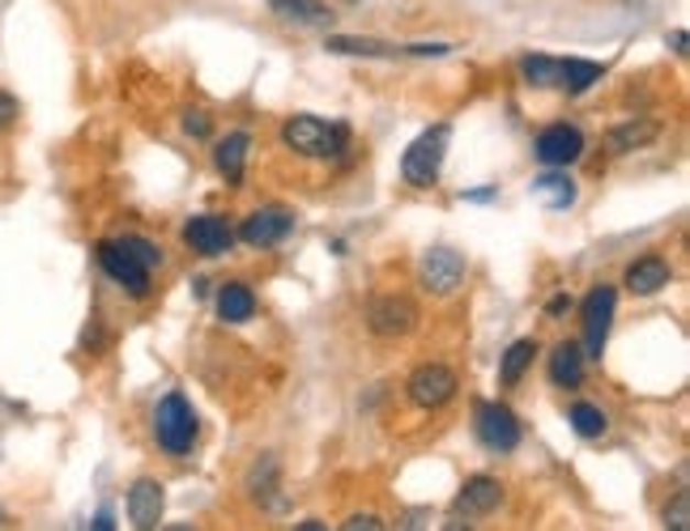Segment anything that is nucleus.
<instances>
[{"instance_id": "1", "label": "nucleus", "mask_w": 690, "mask_h": 531, "mask_svg": "<svg viewBox=\"0 0 690 531\" xmlns=\"http://www.w3.org/2000/svg\"><path fill=\"white\" fill-rule=\"evenodd\" d=\"M99 264H102V273L120 285V289H129L132 298H145V294H150V273L163 264V251H158V243H150V239H141V234L102 239Z\"/></svg>"}, {"instance_id": "2", "label": "nucleus", "mask_w": 690, "mask_h": 531, "mask_svg": "<svg viewBox=\"0 0 690 531\" xmlns=\"http://www.w3.org/2000/svg\"><path fill=\"white\" fill-rule=\"evenodd\" d=\"M282 141L298 157L329 162V157H341L350 150V128L337 124V120H320V115H291L282 124Z\"/></svg>"}, {"instance_id": "3", "label": "nucleus", "mask_w": 690, "mask_h": 531, "mask_svg": "<svg viewBox=\"0 0 690 531\" xmlns=\"http://www.w3.org/2000/svg\"><path fill=\"white\" fill-rule=\"evenodd\" d=\"M197 412L188 405L184 391H166L158 408H154V442L163 446L171 460H184L197 442Z\"/></svg>"}, {"instance_id": "4", "label": "nucleus", "mask_w": 690, "mask_h": 531, "mask_svg": "<svg viewBox=\"0 0 690 531\" xmlns=\"http://www.w3.org/2000/svg\"><path fill=\"white\" fill-rule=\"evenodd\" d=\"M448 145H452V128L435 124L427 128L405 154H401V179L409 188H435L439 184V170L448 162Z\"/></svg>"}, {"instance_id": "5", "label": "nucleus", "mask_w": 690, "mask_h": 531, "mask_svg": "<svg viewBox=\"0 0 690 531\" xmlns=\"http://www.w3.org/2000/svg\"><path fill=\"white\" fill-rule=\"evenodd\" d=\"M464 277H469V259H464L457 247L435 243V247L423 251V259H418V281H423L427 294L452 298L460 285H464Z\"/></svg>"}, {"instance_id": "6", "label": "nucleus", "mask_w": 690, "mask_h": 531, "mask_svg": "<svg viewBox=\"0 0 690 531\" xmlns=\"http://www.w3.org/2000/svg\"><path fill=\"white\" fill-rule=\"evenodd\" d=\"M614 311H618V294L614 285H592L584 307H580V319H584V357L601 362L605 344H610V328H614Z\"/></svg>"}, {"instance_id": "7", "label": "nucleus", "mask_w": 690, "mask_h": 531, "mask_svg": "<svg viewBox=\"0 0 690 531\" xmlns=\"http://www.w3.org/2000/svg\"><path fill=\"white\" fill-rule=\"evenodd\" d=\"M366 328L371 336L380 341H401L418 328V307L405 298V294H380L371 307H366Z\"/></svg>"}, {"instance_id": "8", "label": "nucleus", "mask_w": 690, "mask_h": 531, "mask_svg": "<svg viewBox=\"0 0 690 531\" xmlns=\"http://www.w3.org/2000/svg\"><path fill=\"white\" fill-rule=\"evenodd\" d=\"M473 417H478V421H473L478 442H482L486 451L507 455V451H516V446H521V417H516L507 405H499V400H482Z\"/></svg>"}, {"instance_id": "9", "label": "nucleus", "mask_w": 690, "mask_h": 531, "mask_svg": "<svg viewBox=\"0 0 690 531\" xmlns=\"http://www.w3.org/2000/svg\"><path fill=\"white\" fill-rule=\"evenodd\" d=\"M457 387H460V378L452 375L443 362H427V366H418L414 375L405 378V396L418 408H427V412L448 405V400L457 396Z\"/></svg>"}, {"instance_id": "10", "label": "nucleus", "mask_w": 690, "mask_h": 531, "mask_svg": "<svg viewBox=\"0 0 690 531\" xmlns=\"http://www.w3.org/2000/svg\"><path fill=\"white\" fill-rule=\"evenodd\" d=\"M291 230H295V213H291V209H282V204H264V209H256V213L243 218L239 239H243L248 247H277L282 239H291Z\"/></svg>"}, {"instance_id": "11", "label": "nucleus", "mask_w": 690, "mask_h": 531, "mask_svg": "<svg viewBox=\"0 0 690 531\" xmlns=\"http://www.w3.org/2000/svg\"><path fill=\"white\" fill-rule=\"evenodd\" d=\"M533 154H537V162H546V166H571V162H580V154H584V132L576 124L541 128L537 141H533Z\"/></svg>"}, {"instance_id": "12", "label": "nucleus", "mask_w": 690, "mask_h": 531, "mask_svg": "<svg viewBox=\"0 0 690 531\" xmlns=\"http://www.w3.org/2000/svg\"><path fill=\"white\" fill-rule=\"evenodd\" d=\"M184 243L197 251V255H205V259H218V255H227L234 247V230L218 213H197V218H188V225H184Z\"/></svg>"}, {"instance_id": "13", "label": "nucleus", "mask_w": 690, "mask_h": 531, "mask_svg": "<svg viewBox=\"0 0 690 531\" xmlns=\"http://www.w3.org/2000/svg\"><path fill=\"white\" fill-rule=\"evenodd\" d=\"M163 510H166L163 480H154V476H141V480H132V489H129V519H132V528L154 531L158 523H163Z\"/></svg>"}, {"instance_id": "14", "label": "nucleus", "mask_w": 690, "mask_h": 531, "mask_svg": "<svg viewBox=\"0 0 690 531\" xmlns=\"http://www.w3.org/2000/svg\"><path fill=\"white\" fill-rule=\"evenodd\" d=\"M528 196H533L541 209H571V204L580 200V188H576V179L567 175V166H550V170L533 175Z\"/></svg>"}, {"instance_id": "15", "label": "nucleus", "mask_w": 690, "mask_h": 531, "mask_svg": "<svg viewBox=\"0 0 690 531\" xmlns=\"http://www.w3.org/2000/svg\"><path fill=\"white\" fill-rule=\"evenodd\" d=\"M329 56H359V60H405V43L384 38H359V34H329L325 38Z\"/></svg>"}, {"instance_id": "16", "label": "nucleus", "mask_w": 690, "mask_h": 531, "mask_svg": "<svg viewBox=\"0 0 690 531\" xmlns=\"http://www.w3.org/2000/svg\"><path fill=\"white\" fill-rule=\"evenodd\" d=\"M669 281H673V268H669V259H660V255H639V259L626 268V289H631L635 298H653V294H660Z\"/></svg>"}, {"instance_id": "17", "label": "nucleus", "mask_w": 690, "mask_h": 531, "mask_svg": "<svg viewBox=\"0 0 690 531\" xmlns=\"http://www.w3.org/2000/svg\"><path fill=\"white\" fill-rule=\"evenodd\" d=\"M499 501H503V485H499L494 476H469L464 489L457 494V515L482 519V515H491Z\"/></svg>"}, {"instance_id": "18", "label": "nucleus", "mask_w": 690, "mask_h": 531, "mask_svg": "<svg viewBox=\"0 0 690 531\" xmlns=\"http://www.w3.org/2000/svg\"><path fill=\"white\" fill-rule=\"evenodd\" d=\"M248 154H252V136L248 132H227L218 145H213V166L227 184H243V166H248Z\"/></svg>"}, {"instance_id": "19", "label": "nucleus", "mask_w": 690, "mask_h": 531, "mask_svg": "<svg viewBox=\"0 0 690 531\" xmlns=\"http://www.w3.org/2000/svg\"><path fill=\"white\" fill-rule=\"evenodd\" d=\"M584 349L576 341H562L550 349V383L562 387V391H576L580 383H584Z\"/></svg>"}, {"instance_id": "20", "label": "nucleus", "mask_w": 690, "mask_h": 531, "mask_svg": "<svg viewBox=\"0 0 690 531\" xmlns=\"http://www.w3.org/2000/svg\"><path fill=\"white\" fill-rule=\"evenodd\" d=\"M269 9L282 18V22H295V26H332V13L325 0H269Z\"/></svg>"}, {"instance_id": "21", "label": "nucleus", "mask_w": 690, "mask_h": 531, "mask_svg": "<svg viewBox=\"0 0 690 531\" xmlns=\"http://www.w3.org/2000/svg\"><path fill=\"white\" fill-rule=\"evenodd\" d=\"M657 136H660L657 120H631V124L614 128V132L605 136V145H610L614 154H635V150H648Z\"/></svg>"}, {"instance_id": "22", "label": "nucleus", "mask_w": 690, "mask_h": 531, "mask_svg": "<svg viewBox=\"0 0 690 531\" xmlns=\"http://www.w3.org/2000/svg\"><path fill=\"white\" fill-rule=\"evenodd\" d=\"M218 314H222L227 323H248V319L256 314V294H252V285H243V281L222 285V294H218Z\"/></svg>"}, {"instance_id": "23", "label": "nucleus", "mask_w": 690, "mask_h": 531, "mask_svg": "<svg viewBox=\"0 0 690 531\" xmlns=\"http://www.w3.org/2000/svg\"><path fill=\"white\" fill-rule=\"evenodd\" d=\"M533 357H537V341H533V336L516 341L507 353H503V362H499V383H503V387H516V383L528 375Z\"/></svg>"}, {"instance_id": "24", "label": "nucleus", "mask_w": 690, "mask_h": 531, "mask_svg": "<svg viewBox=\"0 0 690 531\" xmlns=\"http://www.w3.org/2000/svg\"><path fill=\"white\" fill-rule=\"evenodd\" d=\"M521 77H525L528 86H537V90H555V86H562V60L559 56L533 52V56L521 60Z\"/></svg>"}, {"instance_id": "25", "label": "nucleus", "mask_w": 690, "mask_h": 531, "mask_svg": "<svg viewBox=\"0 0 690 531\" xmlns=\"http://www.w3.org/2000/svg\"><path fill=\"white\" fill-rule=\"evenodd\" d=\"M605 77V68L596 60H562V86L567 95H589L592 86Z\"/></svg>"}, {"instance_id": "26", "label": "nucleus", "mask_w": 690, "mask_h": 531, "mask_svg": "<svg viewBox=\"0 0 690 531\" xmlns=\"http://www.w3.org/2000/svg\"><path fill=\"white\" fill-rule=\"evenodd\" d=\"M248 489H252V498L264 501V506H282V498H273V489H277V460H273V455H261V460L252 464Z\"/></svg>"}, {"instance_id": "27", "label": "nucleus", "mask_w": 690, "mask_h": 531, "mask_svg": "<svg viewBox=\"0 0 690 531\" xmlns=\"http://www.w3.org/2000/svg\"><path fill=\"white\" fill-rule=\"evenodd\" d=\"M567 421H571V430H576L580 438H601L605 430H610V417H605V412H601L596 405H589V400L571 405Z\"/></svg>"}, {"instance_id": "28", "label": "nucleus", "mask_w": 690, "mask_h": 531, "mask_svg": "<svg viewBox=\"0 0 690 531\" xmlns=\"http://www.w3.org/2000/svg\"><path fill=\"white\" fill-rule=\"evenodd\" d=\"M665 528H673V531H687L690 528V494H687V489H678V494H673V501L665 506Z\"/></svg>"}, {"instance_id": "29", "label": "nucleus", "mask_w": 690, "mask_h": 531, "mask_svg": "<svg viewBox=\"0 0 690 531\" xmlns=\"http://www.w3.org/2000/svg\"><path fill=\"white\" fill-rule=\"evenodd\" d=\"M184 132L197 136V141H205V136L213 132V120H209L205 111H184Z\"/></svg>"}, {"instance_id": "30", "label": "nucleus", "mask_w": 690, "mask_h": 531, "mask_svg": "<svg viewBox=\"0 0 690 531\" xmlns=\"http://www.w3.org/2000/svg\"><path fill=\"white\" fill-rule=\"evenodd\" d=\"M341 528H346V531H384L388 523H384L380 515H350Z\"/></svg>"}, {"instance_id": "31", "label": "nucleus", "mask_w": 690, "mask_h": 531, "mask_svg": "<svg viewBox=\"0 0 690 531\" xmlns=\"http://www.w3.org/2000/svg\"><path fill=\"white\" fill-rule=\"evenodd\" d=\"M13 120H18V98L0 90V128H9Z\"/></svg>"}, {"instance_id": "32", "label": "nucleus", "mask_w": 690, "mask_h": 531, "mask_svg": "<svg viewBox=\"0 0 690 531\" xmlns=\"http://www.w3.org/2000/svg\"><path fill=\"white\" fill-rule=\"evenodd\" d=\"M494 196H499V184H491V188H473V191H460V200H469V204H491Z\"/></svg>"}, {"instance_id": "33", "label": "nucleus", "mask_w": 690, "mask_h": 531, "mask_svg": "<svg viewBox=\"0 0 690 531\" xmlns=\"http://www.w3.org/2000/svg\"><path fill=\"white\" fill-rule=\"evenodd\" d=\"M567 311H571V294H555V298L546 302V314H550V319H559V314H567Z\"/></svg>"}, {"instance_id": "34", "label": "nucleus", "mask_w": 690, "mask_h": 531, "mask_svg": "<svg viewBox=\"0 0 690 531\" xmlns=\"http://www.w3.org/2000/svg\"><path fill=\"white\" fill-rule=\"evenodd\" d=\"M90 528H99V531H111V528H116V519H111V510H99V515H95V523H90Z\"/></svg>"}, {"instance_id": "35", "label": "nucleus", "mask_w": 690, "mask_h": 531, "mask_svg": "<svg viewBox=\"0 0 690 531\" xmlns=\"http://www.w3.org/2000/svg\"><path fill=\"white\" fill-rule=\"evenodd\" d=\"M669 43H673V52H678V56H687V31H673L669 34Z\"/></svg>"}, {"instance_id": "36", "label": "nucleus", "mask_w": 690, "mask_h": 531, "mask_svg": "<svg viewBox=\"0 0 690 531\" xmlns=\"http://www.w3.org/2000/svg\"><path fill=\"white\" fill-rule=\"evenodd\" d=\"M320 528H325L320 519H303V523H298V531H320Z\"/></svg>"}, {"instance_id": "37", "label": "nucleus", "mask_w": 690, "mask_h": 531, "mask_svg": "<svg viewBox=\"0 0 690 531\" xmlns=\"http://www.w3.org/2000/svg\"><path fill=\"white\" fill-rule=\"evenodd\" d=\"M346 4H362V0H346Z\"/></svg>"}, {"instance_id": "38", "label": "nucleus", "mask_w": 690, "mask_h": 531, "mask_svg": "<svg viewBox=\"0 0 690 531\" xmlns=\"http://www.w3.org/2000/svg\"><path fill=\"white\" fill-rule=\"evenodd\" d=\"M0 519H4V515H0Z\"/></svg>"}]
</instances>
